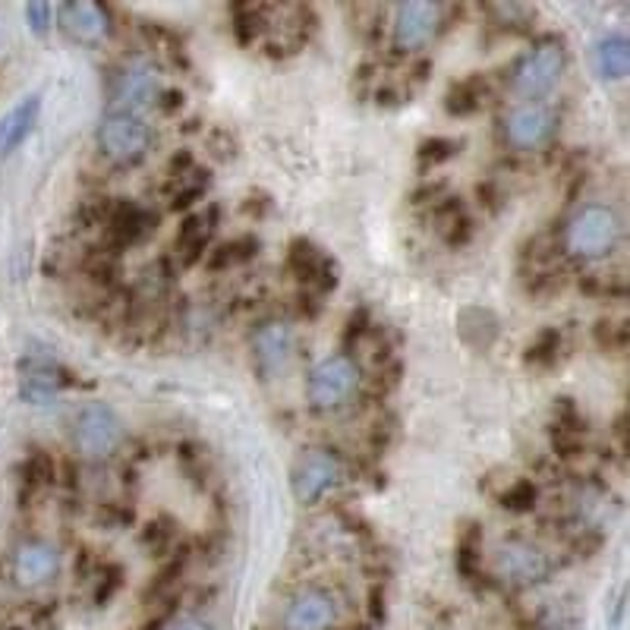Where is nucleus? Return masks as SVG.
I'll list each match as a JSON object with an SVG mask.
<instances>
[{
    "mask_svg": "<svg viewBox=\"0 0 630 630\" xmlns=\"http://www.w3.org/2000/svg\"><path fill=\"white\" fill-rule=\"evenodd\" d=\"M618 237H621V221L615 208L593 202V205H583L564 227V250L583 262H593L615 250Z\"/></svg>",
    "mask_w": 630,
    "mask_h": 630,
    "instance_id": "f257e3e1",
    "label": "nucleus"
},
{
    "mask_svg": "<svg viewBox=\"0 0 630 630\" xmlns=\"http://www.w3.org/2000/svg\"><path fill=\"white\" fill-rule=\"evenodd\" d=\"M564 64H568V54L561 48V42H552V38L539 42L517 60L511 73V89L524 101H542V95H549L558 85Z\"/></svg>",
    "mask_w": 630,
    "mask_h": 630,
    "instance_id": "f03ea898",
    "label": "nucleus"
},
{
    "mask_svg": "<svg viewBox=\"0 0 630 630\" xmlns=\"http://www.w3.org/2000/svg\"><path fill=\"white\" fill-rule=\"evenodd\" d=\"M70 435H73L76 451L85 457H107L121 448L124 442V423L121 416L101 401L82 403L73 413L70 423Z\"/></svg>",
    "mask_w": 630,
    "mask_h": 630,
    "instance_id": "7ed1b4c3",
    "label": "nucleus"
},
{
    "mask_svg": "<svg viewBox=\"0 0 630 630\" xmlns=\"http://www.w3.org/2000/svg\"><path fill=\"white\" fill-rule=\"evenodd\" d=\"M99 149L117 164H133L151 149V126L142 114L107 111L99 124Z\"/></svg>",
    "mask_w": 630,
    "mask_h": 630,
    "instance_id": "20e7f679",
    "label": "nucleus"
},
{
    "mask_svg": "<svg viewBox=\"0 0 630 630\" xmlns=\"http://www.w3.org/2000/svg\"><path fill=\"white\" fill-rule=\"evenodd\" d=\"M359 388V366L347 353H331L322 363L312 366L306 391L309 401L319 410H334L341 403H347Z\"/></svg>",
    "mask_w": 630,
    "mask_h": 630,
    "instance_id": "39448f33",
    "label": "nucleus"
},
{
    "mask_svg": "<svg viewBox=\"0 0 630 630\" xmlns=\"http://www.w3.org/2000/svg\"><path fill=\"white\" fill-rule=\"evenodd\" d=\"M492 568H495V577L502 580V583L517 586V589H527V586H539V583H546V580L552 577L554 561L536 542L507 539V542L499 546Z\"/></svg>",
    "mask_w": 630,
    "mask_h": 630,
    "instance_id": "423d86ee",
    "label": "nucleus"
},
{
    "mask_svg": "<svg viewBox=\"0 0 630 630\" xmlns=\"http://www.w3.org/2000/svg\"><path fill=\"white\" fill-rule=\"evenodd\" d=\"M158 95H161L158 70L146 57H129L111 76V111L139 114L142 107L158 104Z\"/></svg>",
    "mask_w": 630,
    "mask_h": 630,
    "instance_id": "0eeeda50",
    "label": "nucleus"
},
{
    "mask_svg": "<svg viewBox=\"0 0 630 630\" xmlns=\"http://www.w3.org/2000/svg\"><path fill=\"white\" fill-rule=\"evenodd\" d=\"M16 376H20V398L32 406H45L64 388H73L76 378L45 353H25L16 363Z\"/></svg>",
    "mask_w": 630,
    "mask_h": 630,
    "instance_id": "6e6552de",
    "label": "nucleus"
},
{
    "mask_svg": "<svg viewBox=\"0 0 630 630\" xmlns=\"http://www.w3.org/2000/svg\"><path fill=\"white\" fill-rule=\"evenodd\" d=\"M297 356V334L287 322H262L252 331V363L262 378H277L290 369Z\"/></svg>",
    "mask_w": 630,
    "mask_h": 630,
    "instance_id": "1a4fd4ad",
    "label": "nucleus"
},
{
    "mask_svg": "<svg viewBox=\"0 0 630 630\" xmlns=\"http://www.w3.org/2000/svg\"><path fill=\"white\" fill-rule=\"evenodd\" d=\"M558 129V114L546 101H520L504 117V139L514 149H539L546 146Z\"/></svg>",
    "mask_w": 630,
    "mask_h": 630,
    "instance_id": "9d476101",
    "label": "nucleus"
},
{
    "mask_svg": "<svg viewBox=\"0 0 630 630\" xmlns=\"http://www.w3.org/2000/svg\"><path fill=\"white\" fill-rule=\"evenodd\" d=\"M442 16H445V7L428 3V0H410V3L394 7V20H391L394 45L401 50L426 48L442 28Z\"/></svg>",
    "mask_w": 630,
    "mask_h": 630,
    "instance_id": "9b49d317",
    "label": "nucleus"
},
{
    "mask_svg": "<svg viewBox=\"0 0 630 630\" xmlns=\"http://www.w3.org/2000/svg\"><path fill=\"white\" fill-rule=\"evenodd\" d=\"M341 618V605L337 596L331 589L322 586H309L300 589L287 608H284V618H280V628L284 630H331Z\"/></svg>",
    "mask_w": 630,
    "mask_h": 630,
    "instance_id": "f8f14e48",
    "label": "nucleus"
},
{
    "mask_svg": "<svg viewBox=\"0 0 630 630\" xmlns=\"http://www.w3.org/2000/svg\"><path fill=\"white\" fill-rule=\"evenodd\" d=\"M287 268L300 280L306 294L325 297L337 287V265L322 247L309 243V240H294L287 252Z\"/></svg>",
    "mask_w": 630,
    "mask_h": 630,
    "instance_id": "ddd939ff",
    "label": "nucleus"
},
{
    "mask_svg": "<svg viewBox=\"0 0 630 630\" xmlns=\"http://www.w3.org/2000/svg\"><path fill=\"white\" fill-rule=\"evenodd\" d=\"M341 477H344L341 460L331 451L316 448V451H306L300 460H297L290 482H294V495H297L302 504H312L319 502V499H325L331 489H337Z\"/></svg>",
    "mask_w": 630,
    "mask_h": 630,
    "instance_id": "4468645a",
    "label": "nucleus"
},
{
    "mask_svg": "<svg viewBox=\"0 0 630 630\" xmlns=\"http://www.w3.org/2000/svg\"><path fill=\"white\" fill-rule=\"evenodd\" d=\"M54 16L64 28V35L76 42V45H85V48H95L107 38L111 32V20H107V10L92 3V0H70V3H60L54 7Z\"/></svg>",
    "mask_w": 630,
    "mask_h": 630,
    "instance_id": "2eb2a0df",
    "label": "nucleus"
},
{
    "mask_svg": "<svg viewBox=\"0 0 630 630\" xmlns=\"http://www.w3.org/2000/svg\"><path fill=\"white\" fill-rule=\"evenodd\" d=\"M60 568V552L45 539H28L13 552V577L20 586H42Z\"/></svg>",
    "mask_w": 630,
    "mask_h": 630,
    "instance_id": "dca6fc26",
    "label": "nucleus"
},
{
    "mask_svg": "<svg viewBox=\"0 0 630 630\" xmlns=\"http://www.w3.org/2000/svg\"><path fill=\"white\" fill-rule=\"evenodd\" d=\"M42 117V95L32 92L23 101H16L3 117H0V154H10L23 146L25 139L32 136V129Z\"/></svg>",
    "mask_w": 630,
    "mask_h": 630,
    "instance_id": "f3484780",
    "label": "nucleus"
},
{
    "mask_svg": "<svg viewBox=\"0 0 630 630\" xmlns=\"http://www.w3.org/2000/svg\"><path fill=\"white\" fill-rule=\"evenodd\" d=\"M107 221V237L117 250H126L139 240L149 237V230L154 227V215H149L142 205H129V202H121L111 208V215L104 218Z\"/></svg>",
    "mask_w": 630,
    "mask_h": 630,
    "instance_id": "a211bd4d",
    "label": "nucleus"
},
{
    "mask_svg": "<svg viewBox=\"0 0 630 630\" xmlns=\"http://www.w3.org/2000/svg\"><path fill=\"white\" fill-rule=\"evenodd\" d=\"M215 225H218L215 205H211L208 211L190 215V218L180 225V230H176V255H180L183 265H193V262H199L202 255H205V247H208V240H211V233H215Z\"/></svg>",
    "mask_w": 630,
    "mask_h": 630,
    "instance_id": "6ab92c4d",
    "label": "nucleus"
},
{
    "mask_svg": "<svg viewBox=\"0 0 630 630\" xmlns=\"http://www.w3.org/2000/svg\"><path fill=\"white\" fill-rule=\"evenodd\" d=\"M593 70L608 79L618 82L630 73V42L628 35L621 32H608L596 45H593Z\"/></svg>",
    "mask_w": 630,
    "mask_h": 630,
    "instance_id": "aec40b11",
    "label": "nucleus"
},
{
    "mask_svg": "<svg viewBox=\"0 0 630 630\" xmlns=\"http://www.w3.org/2000/svg\"><path fill=\"white\" fill-rule=\"evenodd\" d=\"M432 221L448 247H463L473 237V218L467 215L463 202L454 199V196H445L432 205Z\"/></svg>",
    "mask_w": 630,
    "mask_h": 630,
    "instance_id": "412c9836",
    "label": "nucleus"
},
{
    "mask_svg": "<svg viewBox=\"0 0 630 630\" xmlns=\"http://www.w3.org/2000/svg\"><path fill=\"white\" fill-rule=\"evenodd\" d=\"M457 334L467 347L473 351H489L499 337V316L485 306H467L457 316Z\"/></svg>",
    "mask_w": 630,
    "mask_h": 630,
    "instance_id": "4be33fe9",
    "label": "nucleus"
},
{
    "mask_svg": "<svg viewBox=\"0 0 630 630\" xmlns=\"http://www.w3.org/2000/svg\"><path fill=\"white\" fill-rule=\"evenodd\" d=\"M482 104H485V82L479 76H467V79L454 82L448 95H445V107H448L451 117L477 114Z\"/></svg>",
    "mask_w": 630,
    "mask_h": 630,
    "instance_id": "5701e85b",
    "label": "nucleus"
},
{
    "mask_svg": "<svg viewBox=\"0 0 630 630\" xmlns=\"http://www.w3.org/2000/svg\"><path fill=\"white\" fill-rule=\"evenodd\" d=\"M558 356H561V331L558 328H542L527 344L524 363L532 366V369H552Z\"/></svg>",
    "mask_w": 630,
    "mask_h": 630,
    "instance_id": "b1692460",
    "label": "nucleus"
},
{
    "mask_svg": "<svg viewBox=\"0 0 630 630\" xmlns=\"http://www.w3.org/2000/svg\"><path fill=\"white\" fill-rule=\"evenodd\" d=\"M457 151H460V142H457V139H445V136L423 139L420 149H416V164H420V171H432V168L451 161Z\"/></svg>",
    "mask_w": 630,
    "mask_h": 630,
    "instance_id": "393cba45",
    "label": "nucleus"
},
{
    "mask_svg": "<svg viewBox=\"0 0 630 630\" xmlns=\"http://www.w3.org/2000/svg\"><path fill=\"white\" fill-rule=\"evenodd\" d=\"M580 611L574 603H552L536 615V630H577Z\"/></svg>",
    "mask_w": 630,
    "mask_h": 630,
    "instance_id": "a878e982",
    "label": "nucleus"
},
{
    "mask_svg": "<svg viewBox=\"0 0 630 630\" xmlns=\"http://www.w3.org/2000/svg\"><path fill=\"white\" fill-rule=\"evenodd\" d=\"M268 13V7H255V3H237L233 7V35L240 45H250L252 38L262 28V16Z\"/></svg>",
    "mask_w": 630,
    "mask_h": 630,
    "instance_id": "bb28decb",
    "label": "nucleus"
},
{
    "mask_svg": "<svg viewBox=\"0 0 630 630\" xmlns=\"http://www.w3.org/2000/svg\"><path fill=\"white\" fill-rule=\"evenodd\" d=\"M536 495H539V489L532 479H517L502 492V507L514 511V514H527L536 507Z\"/></svg>",
    "mask_w": 630,
    "mask_h": 630,
    "instance_id": "cd10ccee",
    "label": "nucleus"
},
{
    "mask_svg": "<svg viewBox=\"0 0 630 630\" xmlns=\"http://www.w3.org/2000/svg\"><path fill=\"white\" fill-rule=\"evenodd\" d=\"M259 252V243L255 240H233V243H225L221 250H215V255L208 259L211 268H230V265H240V262H250L252 255Z\"/></svg>",
    "mask_w": 630,
    "mask_h": 630,
    "instance_id": "c85d7f7f",
    "label": "nucleus"
},
{
    "mask_svg": "<svg viewBox=\"0 0 630 630\" xmlns=\"http://www.w3.org/2000/svg\"><path fill=\"white\" fill-rule=\"evenodd\" d=\"M25 482H28V489H42V485H48L54 482V460H50L45 451H32L25 457Z\"/></svg>",
    "mask_w": 630,
    "mask_h": 630,
    "instance_id": "c756f323",
    "label": "nucleus"
},
{
    "mask_svg": "<svg viewBox=\"0 0 630 630\" xmlns=\"http://www.w3.org/2000/svg\"><path fill=\"white\" fill-rule=\"evenodd\" d=\"M25 25L35 38H48L50 28H54V7L50 3H25Z\"/></svg>",
    "mask_w": 630,
    "mask_h": 630,
    "instance_id": "7c9ffc66",
    "label": "nucleus"
},
{
    "mask_svg": "<svg viewBox=\"0 0 630 630\" xmlns=\"http://www.w3.org/2000/svg\"><path fill=\"white\" fill-rule=\"evenodd\" d=\"M479 532L473 527L463 529V536L457 539V568L463 577H473L477 571V558H479Z\"/></svg>",
    "mask_w": 630,
    "mask_h": 630,
    "instance_id": "2f4dec72",
    "label": "nucleus"
},
{
    "mask_svg": "<svg viewBox=\"0 0 630 630\" xmlns=\"http://www.w3.org/2000/svg\"><path fill=\"white\" fill-rule=\"evenodd\" d=\"M596 344L603 351H625L628 347V325L625 322H599L596 325Z\"/></svg>",
    "mask_w": 630,
    "mask_h": 630,
    "instance_id": "473e14b6",
    "label": "nucleus"
},
{
    "mask_svg": "<svg viewBox=\"0 0 630 630\" xmlns=\"http://www.w3.org/2000/svg\"><path fill=\"white\" fill-rule=\"evenodd\" d=\"M164 630H215V625L202 615H180Z\"/></svg>",
    "mask_w": 630,
    "mask_h": 630,
    "instance_id": "72a5a7b5",
    "label": "nucleus"
}]
</instances>
